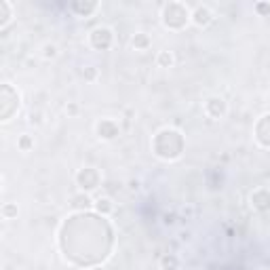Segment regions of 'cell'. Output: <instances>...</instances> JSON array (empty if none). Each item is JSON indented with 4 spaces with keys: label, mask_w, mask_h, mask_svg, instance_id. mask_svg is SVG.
<instances>
[{
    "label": "cell",
    "mask_w": 270,
    "mask_h": 270,
    "mask_svg": "<svg viewBox=\"0 0 270 270\" xmlns=\"http://www.w3.org/2000/svg\"><path fill=\"white\" fill-rule=\"evenodd\" d=\"M175 219H177L175 213H165V215H163V224H165V226H173Z\"/></svg>",
    "instance_id": "22"
},
{
    "label": "cell",
    "mask_w": 270,
    "mask_h": 270,
    "mask_svg": "<svg viewBox=\"0 0 270 270\" xmlns=\"http://www.w3.org/2000/svg\"><path fill=\"white\" fill-rule=\"evenodd\" d=\"M89 43H91V47L97 49V51H108V49L112 47V43H114V34H112V30L110 28L99 26L89 34Z\"/></svg>",
    "instance_id": "2"
},
{
    "label": "cell",
    "mask_w": 270,
    "mask_h": 270,
    "mask_svg": "<svg viewBox=\"0 0 270 270\" xmlns=\"http://www.w3.org/2000/svg\"><path fill=\"white\" fill-rule=\"evenodd\" d=\"M190 19H192L194 26L207 28V26H211V22H213V11H211V9H209L207 5H196L194 11H192V15H190Z\"/></svg>",
    "instance_id": "6"
},
{
    "label": "cell",
    "mask_w": 270,
    "mask_h": 270,
    "mask_svg": "<svg viewBox=\"0 0 270 270\" xmlns=\"http://www.w3.org/2000/svg\"><path fill=\"white\" fill-rule=\"evenodd\" d=\"M59 55V49L55 43H45L43 45V57L47 59V62H51V59H55Z\"/></svg>",
    "instance_id": "17"
},
{
    "label": "cell",
    "mask_w": 270,
    "mask_h": 270,
    "mask_svg": "<svg viewBox=\"0 0 270 270\" xmlns=\"http://www.w3.org/2000/svg\"><path fill=\"white\" fill-rule=\"evenodd\" d=\"M190 238H192V234L188 232V230H182V232H179V241H184V243H188Z\"/></svg>",
    "instance_id": "24"
},
{
    "label": "cell",
    "mask_w": 270,
    "mask_h": 270,
    "mask_svg": "<svg viewBox=\"0 0 270 270\" xmlns=\"http://www.w3.org/2000/svg\"><path fill=\"white\" fill-rule=\"evenodd\" d=\"M81 76L85 78L87 83H95L97 78H99V70H97L95 66H85V68L81 70Z\"/></svg>",
    "instance_id": "16"
},
{
    "label": "cell",
    "mask_w": 270,
    "mask_h": 270,
    "mask_svg": "<svg viewBox=\"0 0 270 270\" xmlns=\"http://www.w3.org/2000/svg\"><path fill=\"white\" fill-rule=\"evenodd\" d=\"M78 112H81V106H78L76 102H68V106H66V114L68 116H78Z\"/></svg>",
    "instance_id": "20"
},
{
    "label": "cell",
    "mask_w": 270,
    "mask_h": 270,
    "mask_svg": "<svg viewBox=\"0 0 270 270\" xmlns=\"http://www.w3.org/2000/svg\"><path fill=\"white\" fill-rule=\"evenodd\" d=\"M13 22V5L9 0H0V30Z\"/></svg>",
    "instance_id": "10"
},
{
    "label": "cell",
    "mask_w": 270,
    "mask_h": 270,
    "mask_svg": "<svg viewBox=\"0 0 270 270\" xmlns=\"http://www.w3.org/2000/svg\"><path fill=\"white\" fill-rule=\"evenodd\" d=\"M268 106H270V95H268Z\"/></svg>",
    "instance_id": "26"
},
{
    "label": "cell",
    "mask_w": 270,
    "mask_h": 270,
    "mask_svg": "<svg viewBox=\"0 0 270 270\" xmlns=\"http://www.w3.org/2000/svg\"><path fill=\"white\" fill-rule=\"evenodd\" d=\"M177 7H179V3H167V5L163 7V26L169 28V30H182V28L188 24L190 15H192V13L188 11L186 5H184L182 11L175 13Z\"/></svg>",
    "instance_id": "1"
},
{
    "label": "cell",
    "mask_w": 270,
    "mask_h": 270,
    "mask_svg": "<svg viewBox=\"0 0 270 270\" xmlns=\"http://www.w3.org/2000/svg\"><path fill=\"white\" fill-rule=\"evenodd\" d=\"M205 114L209 118H213V121H219V118H224L228 114V104H226V99L224 97H219V95H211V97H207L205 99Z\"/></svg>",
    "instance_id": "3"
},
{
    "label": "cell",
    "mask_w": 270,
    "mask_h": 270,
    "mask_svg": "<svg viewBox=\"0 0 270 270\" xmlns=\"http://www.w3.org/2000/svg\"><path fill=\"white\" fill-rule=\"evenodd\" d=\"M158 264H161V270H179V266H182V262H179V257L175 253H165Z\"/></svg>",
    "instance_id": "13"
},
{
    "label": "cell",
    "mask_w": 270,
    "mask_h": 270,
    "mask_svg": "<svg viewBox=\"0 0 270 270\" xmlns=\"http://www.w3.org/2000/svg\"><path fill=\"white\" fill-rule=\"evenodd\" d=\"M262 270H268V268H262Z\"/></svg>",
    "instance_id": "27"
},
{
    "label": "cell",
    "mask_w": 270,
    "mask_h": 270,
    "mask_svg": "<svg viewBox=\"0 0 270 270\" xmlns=\"http://www.w3.org/2000/svg\"><path fill=\"white\" fill-rule=\"evenodd\" d=\"M95 133L99 139H104V142H112L121 135V127L114 118H102L97 125H95Z\"/></svg>",
    "instance_id": "5"
},
{
    "label": "cell",
    "mask_w": 270,
    "mask_h": 270,
    "mask_svg": "<svg viewBox=\"0 0 270 270\" xmlns=\"http://www.w3.org/2000/svg\"><path fill=\"white\" fill-rule=\"evenodd\" d=\"M129 190H139V179H129Z\"/></svg>",
    "instance_id": "25"
},
{
    "label": "cell",
    "mask_w": 270,
    "mask_h": 270,
    "mask_svg": "<svg viewBox=\"0 0 270 270\" xmlns=\"http://www.w3.org/2000/svg\"><path fill=\"white\" fill-rule=\"evenodd\" d=\"M93 203H95V201H91L87 192L72 196V207H74V209H91V207H93Z\"/></svg>",
    "instance_id": "14"
},
{
    "label": "cell",
    "mask_w": 270,
    "mask_h": 270,
    "mask_svg": "<svg viewBox=\"0 0 270 270\" xmlns=\"http://www.w3.org/2000/svg\"><path fill=\"white\" fill-rule=\"evenodd\" d=\"M3 217H5V219L17 217V205H15V203H5V205H3Z\"/></svg>",
    "instance_id": "18"
},
{
    "label": "cell",
    "mask_w": 270,
    "mask_h": 270,
    "mask_svg": "<svg viewBox=\"0 0 270 270\" xmlns=\"http://www.w3.org/2000/svg\"><path fill=\"white\" fill-rule=\"evenodd\" d=\"M68 9L72 13H76L78 17H91L99 9V3H97V0H91V3H72Z\"/></svg>",
    "instance_id": "8"
},
{
    "label": "cell",
    "mask_w": 270,
    "mask_h": 270,
    "mask_svg": "<svg viewBox=\"0 0 270 270\" xmlns=\"http://www.w3.org/2000/svg\"><path fill=\"white\" fill-rule=\"evenodd\" d=\"M173 64H175V55H173V51H167V49L158 51V55H156V66H158V68L169 70V68H173Z\"/></svg>",
    "instance_id": "12"
},
{
    "label": "cell",
    "mask_w": 270,
    "mask_h": 270,
    "mask_svg": "<svg viewBox=\"0 0 270 270\" xmlns=\"http://www.w3.org/2000/svg\"><path fill=\"white\" fill-rule=\"evenodd\" d=\"M179 213H182V217H192L194 215V207L192 205H184L182 209H179Z\"/></svg>",
    "instance_id": "21"
},
{
    "label": "cell",
    "mask_w": 270,
    "mask_h": 270,
    "mask_svg": "<svg viewBox=\"0 0 270 270\" xmlns=\"http://www.w3.org/2000/svg\"><path fill=\"white\" fill-rule=\"evenodd\" d=\"M93 209L102 217H106V215H110L114 211V203H112V198H110V196H99V198H95Z\"/></svg>",
    "instance_id": "9"
},
{
    "label": "cell",
    "mask_w": 270,
    "mask_h": 270,
    "mask_svg": "<svg viewBox=\"0 0 270 270\" xmlns=\"http://www.w3.org/2000/svg\"><path fill=\"white\" fill-rule=\"evenodd\" d=\"M131 45H133L135 51H148V49L152 47V38H150V34H146V32H137L131 38Z\"/></svg>",
    "instance_id": "11"
},
{
    "label": "cell",
    "mask_w": 270,
    "mask_h": 270,
    "mask_svg": "<svg viewBox=\"0 0 270 270\" xmlns=\"http://www.w3.org/2000/svg\"><path fill=\"white\" fill-rule=\"evenodd\" d=\"M253 11H255L259 17L270 15V3H255V5H253Z\"/></svg>",
    "instance_id": "19"
},
{
    "label": "cell",
    "mask_w": 270,
    "mask_h": 270,
    "mask_svg": "<svg viewBox=\"0 0 270 270\" xmlns=\"http://www.w3.org/2000/svg\"><path fill=\"white\" fill-rule=\"evenodd\" d=\"M251 207L259 213L270 211V190L257 188L255 192H251Z\"/></svg>",
    "instance_id": "7"
},
{
    "label": "cell",
    "mask_w": 270,
    "mask_h": 270,
    "mask_svg": "<svg viewBox=\"0 0 270 270\" xmlns=\"http://www.w3.org/2000/svg\"><path fill=\"white\" fill-rule=\"evenodd\" d=\"M30 123L32 125H43V114L41 112H32L30 114Z\"/></svg>",
    "instance_id": "23"
},
{
    "label": "cell",
    "mask_w": 270,
    "mask_h": 270,
    "mask_svg": "<svg viewBox=\"0 0 270 270\" xmlns=\"http://www.w3.org/2000/svg\"><path fill=\"white\" fill-rule=\"evenodd\" d=\"M34 148V137L28 135V133H22L17 137V150L19 152H30Z\"/></svg>",
    "instance_id": "15"
},
{
    "label": "cell",
    "mask_w": 270,
    "mask_h": 270,
    "mask_svg": "<svg viewBox=\"0 0 270 270\" xmlns=\"http://www.w3.org/2000/svg\"><path fill=\"white\" fill-rule=\"evenodd\" d=\"M76 186L83 190V192H91L99 186V173L93 167H83L81 171L76 173Z\"/></svg>",
    "instance_id": "4"
}]
</instances>
